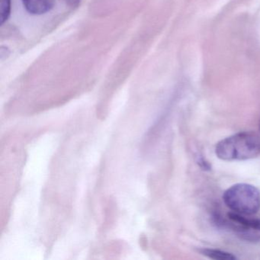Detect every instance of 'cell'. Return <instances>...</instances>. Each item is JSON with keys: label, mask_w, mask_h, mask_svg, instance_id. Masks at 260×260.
<instances>
[{"label": "cell", "mask_w": 260, "mask_h": 260, "mask_svg": "<svg viewBox=\"0 0 260 260\" xmlns=\"http://www.w3.org/2000/svg\"><path fill=\"white\" fill-rule=\"evenodd\" d=\"M215 154L223 161H243L260 155V137L252 132H239L220 140Z\"/></svg>", "instance_id": "cell-1"}, {"label": "cell", "mask_w": 260, "mask_h": 260, "mask_svg": "<svg viewBox=\"0 0 260 260\" xmlns=\"http://www.w3.org/2000/svg\"><path fill=\"white\" fill-rule=\"evenodd\" d=\"M222 198L226 206L234 212L252 216L259 211L260 191L251 184H234L223 192Z\"/></svg>", "instance_id": "cell-2"}, {"label": "cell", "mask_w": 260, "mask_h": 260, "mask_svg": "<svg viewBox=\"0 0 260 260\" xmlns=\"http://www.w3.org/2000/svg\"><path fill=\"white\" fill-rule=\"evenodd\" d=\"M226 223L241 240L249 243L260 242V218L231 211L226 214Z\"/></svg>", "instance_id": "cell-3"}, {"label": "cell", "mask_w": 260, "mask_h": 260, "mask_svg": "<svg viewBox=\"0 0 260 260\" xmlns=\"http://www.w3.org/2000/svg\"><path fill=\"white\" fill-rule=\"evenodd\" d=\"M56 0H22L25 10L32 15H43L54 8Z\"/></svg>", "instance_id": "cell-4"}, {"label": "cell", "mask_w": 260, "mask_h": 260, "mask_svg": "<svg viewBox=\"0 0 260 260\" xmlns=\"http://www.w3.org/2000/svg\"><path fill=\"white\" fill-rule=\"evenodd\" d=\"M200 252L202 255H205L211 259L232 260L237 258L234 254L226 252V251L220 250V249L205 248V249H201Z\"/></svg>", "instance_id": "cell-5"}, {"label": "cell", "mask_w": 260, "mask_h": 260, "mask_svg": "<svg viewBox=\"0 0 260 260\" xmlns=\"http://www.w3.org/2000/svg\"><path fill=\"white\" fill-rule=\"evenodd\" d=\"M11 4V0H0V21L2 25L10 18Z\"/></svg>", "instance_id": "cell-6"}, {"label": "cell", "mask_w": 260, "mask_h": 260, "mask_svg": "<svg viewBox=\"0 0 260 260\" xmlns=\"http://www.w3.org/2000/svg\"><path fill=\"white\" fill-rule=\"evenodd\" d=\"M258 129H259V132H260V118H259V120H258Z\"/></svg>", "instance_id": "cell-7"}]
</instances>
